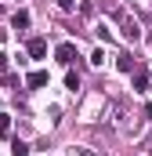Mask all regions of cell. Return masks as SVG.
Instances as JSON below:
<instances>
[{"label": "cell", "instance_id": "14", "mask_svg": "<svg viewBox=\"0 0 152 156\" xmlns=\"http://www.w3.org/2000/svg\"><path fill=\"white\" fill-rule=\"evenodd\" d=\"M149 91H152V83H149Z\"/></svg>", "mask_w": 152, "mask_h": 156}, {"label": "cell", "instance_id": "12", "mask_svg": "<svg viewBox=\"0 0 152 156\" xmlns=\"http://www.w3.org/2000/svg\"><path fill=\"white\" fill-rule=\"evenodd\" d=\"M58 7H62V11H73V7H76V0H58Z\"/></svg>", "mask_w": 152, "mask_h": 156}, {"label": "cell", "instance_id": "4", "mask_svg": "<svg viewBox=\"0 0 152 156\" xmlns=\"http://www.w3.org/2000/svg\"><path fill=\"white\" fill-rule=\"evenodd\" d=\"M29 22H33V18H29V11H15V15H11V26H15L18 33H26V29H29Z\"/></svg>", "mask_w": 152, "mask_h": 156}, {"label": "cell", "instance_id": "13", "mask_svg": "<svg viewBox=\"0 0 152 156\" xmlns=\"http://www.w3.org/2000/svg\"><path fill=\"white\" fill-rule=\"evenodd\" d=\"M7 66H11V58H7V55H4V51H0V73H4V69H7Z\"/></svg>", "mask_w": 152, "mask_h": 156}, {"label": "cell", "instance_id": "7", "mask_svg": "<svg viewBox=\"0 0 152 156\" xmlns=\"http://www.w3.org/2000/svg\"><path fill=\"white\" fill-rule=\"evenodd\" d=\"M145 87H149V73L138 69V73H134V91H145Z\"/></svg>", "mask_w": 152, "mask_h": 156}, {"label": "cell", "instance_id": "5", "mask_svg": "<svg viewBox=\"0 0 152 156\" xmlns=\"http://www.w3.org/2000/svg\"><path fill=\"white\" fill-rule=\"evenodd\" d=\"M43 83H47V73H43V69H36V73H29V76H26V87H33V91L43 87Z\"/></svg>", "mask_w": 152, "mask_h": 156}, {"label": "cell", "instance_id": "9", "mask_svg": "<svg viewBox=\"0 0 152 156\" xmlns=\"http://www.w3.org/2000/svg\"><path fill=\"white\" fill-rule=\"evenodd\" d=\"M11 156H29V145L26 142H11Z\"/></svg>", "mask_w": 152, "mask_h": 156}, {"label": "cell", "instance_id": "10", "mask_svg": "<svg viewBox=\"0 0 152 156\" xmlns=\"http://www.w3.org/2000/svg\"><path fill=\"white\" fill-rule=\"evenodd\" d=\"M65 87L76 91V87H80V73H69V76H65Z\"/></svg>", "mask_w": 152, "mask_h": 156}, {"label": "cell", "instance_id": "11", "mask_svg": "<svg viewBox=\"0 0 152 156\" xmlns=\"http://www.w3.org/2000/svg\"><path fill=\"white\" fill-rule=\"evenodd\" d=\"M91 66H105V51H102V47H98V51L91 55Z\"/></svg>", "mask_w": 152, "mask_h": 156}, {"label": "cell", "instance_id": "1", "mask_svg": "<svg viewBox=\"0 0 152 156\" xmlns=\"http://www.w3.org/2000/svg\"><path fill=\"white\" fill-rule=\"evenodd\" d=\"M112 18L119 22V29H123V37H127V40H134V44L141 40V26H138V22L127 15V11H119V7H116V11H112Z\"/></svg>", "mask_w": 152, "mask_h": 156}, {"label": "cell", "instance_id": "2", "mask_svg": "<svg viewBox=\"0 0 152 156\" xmlns=\"http://www.w3.org/2000/svg\"><path fill=\"white\" fill-rule=\"evenodd\" d=\"M54 55H58V62H62V66H69V62H73V55H76V44H73V40L58 44V47H54Z\"/></svg>", "mask_w": 152, "mask_h": 156}, {"label": "cell", "instance_id": "3", "mask_svg": "<svg viewBox=\"0 0 152 156\" xmlns=\"http://www.w3.org/2000/svg\"><path fill=\"white\" fill-rule=\"evenodd\" d=\"M43 55H47V40L33 37V40H29V58H43Z\"/></svg>", "mask_w": 152, "mask_h": 156}, {"label": "cell", "instance_id": "8", "mask_svg": "<svg viewBox=\"0 0 152 156\" xmlns=\"http://www.w3.org/2000/svg\"><path fill=\"white\" fill-rule=\"evenodd\" d=\"M7 134H11V116L0 113V138H7Z\"/></svg>", "mask_w": 152, "mask_h": 156}, {"label": "cell", "instance_id": "6", "mask_svg": "<svg viewBox=\"0 0 152 156\" xmlns=\"http://www.w3.org/2000/svg\"><path fill=\"white\" fill-rule=\"evenodd\" d=\"M116 69H119V73H134V58H130L127 51H123V55H116Z\"/></svg>", "mask_w": 152, "mask_h": 156}]
</instances>
